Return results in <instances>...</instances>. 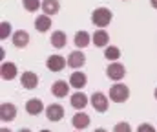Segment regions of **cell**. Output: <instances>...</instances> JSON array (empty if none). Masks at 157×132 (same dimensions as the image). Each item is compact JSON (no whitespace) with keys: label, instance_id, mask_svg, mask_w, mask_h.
Here are the masks:
<instances>
[{"label":"cell","instance_id":"obj_30","mask_svg":"<svg viewBox=\"0 0 157 132\" xmlns=\"http://www.w3.org/2000/svg\"><path fill=\"white\" fill-rule=\"evenodd\" d=\"M0 132H11V130H9V129H2Z\"/></svg>","mask_w":157,"mask_h":132},{"label":"cell","instance_id":"obj_26","mask_svg":"<svg viewBox=\"0 0 157 132\" xmlns=\"http://www.w3.org/2000/svg\"><path fill=\"white\" fill-rule=\"evenodd\" d=\"M137 132H157L150 123H143V125H139V129H137Z\"/></svg>","mask_w":157,"mask_h":132},{"label":"cell","instance_id":"obj_14","mask_svg":"<svg viewBox=\"0 0 157 132\" xmlns=\"http://www.w3.org/2000/svg\"><path fill=\"white\" fill-rule=\"evenodd\" d=\"M70 85L75 88V90H82V88L88 85V75L80 70H75L71 75H70Z\"/></svg>","mask_w":157,"mask_h":132},{"label":"cell","instance_id":"obj_28","mask_svg":"<svg viewBox=\"0 0 157 132\" xmlns=\"http://www.w3.org/2000/svg\"><path fill=\"white\" fill-rule=\"evenodd\" d=\"M93 132H108V130H106V129H95Z\"/></svg>","mask_w":157,"mask_h":132},{"label":"cell","instance_id":"obj_1","mask_svg":"<svg viewBox=\"0 0 157 132\" xmlns=\"http://www.w3.org/2000/svg\"><path fill=\"white\" fill-rule=\"evenodd\" d=\"M112 18H113V13H112L108 7H97V9L91 13V22H93V26L102 28V30H104L106 26H110Z\"/></svg>","mask_w":157,"mask_h":132},{"label":"cell","instance_id":"obj_18","mask_svg":"<svg viewBox=\"0 0 157 132\" xmlns=\"http://www.w3.org/2000/svg\"><path fill=\"white\" fill-rule=\"evenodd\" d=\"M49 42L53 48H57V50H62L66 44H68V37H66V33L64 31H60V30H57V31H53L51 33V37H49Z\"/></svg>","mask_w":157,"mask_h":132},{"label":"cell","instance_id":"obj_23","mask_svg":"<svg viewBox=\"0 0 157 132\" xmlns=\"http://www.w3.org/2000/svg\"><path fill=\"white\" fill-rule=\"evenodd\" d=\"M7 37H13V31H11V24L7 20H4V22H0V39L6 41Z\"/></svg>","mask_w":157,"mask_h":132},{"label":"cell","instance_id":"obj_12","mask_svg":"<svg viewBox=\"0 0 157 132\" xmlns=\"http://www.w3.org/2000/svg\"><path fill=\"white\" fill-rule=\"evenodd\" d=\"M71 125H73L75 130H84V129H88V127H90V116H88L86 112L78 110L77 114L71 118Z\"/></svg>","mask_w":157,"mask_h":132},{"label":"cell","instance_id":"obj_6","mask_svg":"<svg viewBox=\"0 0 157 132\" xmlns=\"http://www.w3.org/2000/svg\"><path fill=\"white\" fill-rule=\"evenodd\" d=\"M20 85L22 88H26V90H35V88L39 86V75L35 74V72H22V75H20Z\"/></svg>","mask_w":157,"mask_h":132},{"label":"cell","instance_id":"obj_17","mask_svg":"<svg viewBox=\"0 0 157 132\" xmlns=\"http://www.w3.org/2000/svg\"><path fill=\"white\" fill-rule=\"evenodd\" d=\"M73 42H75V46H77L78 50H82V48H88L90 44L93 42V35H90L88 31H77L75 33V39H73Z\"/></svg>","mask_w":157,"mask_h":132},{"label":"cell","instance_id":"obj_15","mask_svg":"<svg viewBox=\"0 0 157 132\" xmlns=\"http://www.w3.org/2000/svg\"><path fill=\"white\" fill-rule=\"evenodd\" d=\"M11 42L15 48H26L29 44V33L26 30H17L11 37Z\"/></svg>","mask_w":157,"mask_h":132},{"label":"cell","instance_id":"obj_19","mask_svg":"<svg viewBox=\"0 0 157 132\" xmlns=\"http://www.w3.org/2000/svg\"><path fill=\"white\" fill-rule=\"evenodd\" d=\"M49 28H51V17L49 15H39L37 18H35V30L40 31V33H46V31H49Z\"/></svg>","mask_w":157,"mask_h":132},{"label":"cell","instance_id":"obj_22","mask_svg":"<svg viewBox=\"0 0 157 132\" xmlns=\"http://www.w3.org/2000/svg\"><path fill=\"white\" fill-rule=\"evenodd\" d=\"M104 57L110 61V62H115L121 59V50H119L117 46H106V50H104Z\"/></svg>","mask_w":157,"mask_h":132},{"label":"cell","instance_id":"obj_33","mask_svg":"<svg viewBox=\"0 0 157 132\" xmlns=\"http://www.w3.org/2000/svg\"><path fill=\"white\" fill-rule=\"evenodd\" d=\"M75 132H80V130H75Z\"/></svg>","mask_w":157,"mask_h":132},{"label":"cell","instance_id":"obj_2","mask_svg":"<svg viewBox=\"0 0 157 132\" xmlns=\"http://www.w3.org/2000/svg\"><path fill=\"white\" fill-rule=\"evenodd\" d=\"M108 95H110V101H113V103H126L130 99V88L122 83H115L110 88Z\"/></svg>","mask_w":157,"mask_h":132},{"label":"cell","instance_id":"obj_24","mask_svg":"<svg viewBox=\"0 0 157 132\" xmlns=\"http://www.w3.org/2000/svg\"><path fill=\"white\" fill-rule=\"evenodd\" d=\"M24 7L29 13H35L37 9H42V2L40 0H24Z\"/></svg>","mask_w":157,"mask_h":132},{"label":"cell","instance_id":"obj_25","mask_svg":"<svg viewBox=\"0 0 157 132\" xmlns=\"http://www.w3.org/2000/svg\"><path fill=\"white\" fill-rule=\"evenodd\" d=\"M113 132H132V127H130L128 121H119L113 127Z\"/></svg>","mask_w":157,"mask_h":132},{"label":"cell","instance_id":"obj_31","mask_svg":"<svg viewBox=\"0 0 157 132\" xmlns=\"http://www.w3.org/2000/svg\"><path fill=\"white\" fill-rule=\"evenodd\" d=\"M40 132H51V130H48V129H42V130H40Z\"/></svg>","mask_w":157,"mask_h":132},{"label":"cell","instance_id":"obj_9","mask_svg":"<svg viewBox=\"0 0 157 132\" xmlns=\"http://www.w3.org/2000/svg\"><path fill=\"white\" fill-rule=\"evenodd\" d=\"M46 118L49 121H60L64 118V106L59 105V103H53V105H48L46 106Z\"/></svg>","mask_w":157,"mask_h":132},{"label":"cell","instance_id":"obj_10","mask_svg":"<svg viewBox=\"0 0 157 132\" xmlns=\"http://www.w3.org/2000/svg\"><path fill=\"white\" fill-rule=\"evenodd\" d=\"M86 64V55H84V51H80L77 48V51H71L70 55H68V66L70 68H73V70H78V68H82Z\"/></svg>","mask_w":157,"mask_h":132},{"label":"cell","instance_id":"obj_7","mask_svg":"<svg viewBox=\"0 0 157 132\" xmlns=\"http://www.w3.org/2000/svg\"><path fill=\"white\" fill-rule=\"evenodd\" d=\"M17 118V106L13 103H2L0 105V119L4 123H11Z\"/></svg>","mask_w":157,"mask_h":132},{"label":"cell","instance_id":"obj_5","mask_svg":"<svg viewBox=\"0 0 157 132\" xmlns=\"http://www.w3.org/2000/svg\"><path fill=\"white\" fill-rule=\"evenodd\" d=\"M106 75L112 79V81H121V79H124V75H126V68H124V64H121V62H110V66L106 68Z\"/></svg>","mask_w":157,"mask_h":132},{"label":"cell","instance_id":"obj_8","mask_svg":"<svg viewBox=\"0 0 157 132\" xmlns=\"http://www.w3.org/2000/svg\"><path fill=\"white\" fill-rule=\"evenodd\" d=\"M70 103H71V106H73L75 110H84V108L88 106L90 99H88V95H86L82 90H77L73 95H70Z\"/></svg>","mask_w":157,"mask_h":132},{"label":"cell","instance_id":"obj_21","mask_svg":"<svg viewBox=\"0 0 157 132\" xmlns=\"http://www.w3.org/2000/svg\"><path fill=\"white\" fill-rule=\"evenodd\" d=\"M110 42V35L101 28V30H97L95 33H93V44L97 46V48H106Z\"/></svg>","mask_w":157,"mask_h":132},{"label":"cell","instance_id":"obj_20","mask_svg":"<svg viewBox=\"0 0 157 132\" xmlns=\"http://www.w3.org/2000/svg\"><path fill=\"white\" fill-rule=\"evenodd\" d=\"M42 11L49 17L57 15L60 11V2L59 0H42Z\"/></svg>","mask_w":157,"mask_h":132},{"label":"cell","instance_id":"obj_13","mask_svg":"<svg viewBox=\"0 0 157 132\" xmlns=\"http://www.w3.org/2000/svg\"><path fill=\"white\" fill-rule=\"evenodd\" d=\"M26 112H28L29 116H40L42 112H46V106H44L42 99H37V97L29 99V101L26 103Z\"/></svg>","mask_w":157,"mask_h":132},{"label":"cell","instance_id":"obj_11","mask_svg":"<svg viewBox=\"0 0 157 132\" xmlns=\"http://www.w3.org/2000/svg\"><path fill=\"white\" fill-rule=\"evenodd\" d=\"M17 75H18V68H17L15 62H2V66H0V77L4 81H11Z\"/></svg>","mask_w":157,"mask_h":132},{"label":"cell","instance_id":"obj_27","mask_svg":"<svg viewBox=\"0 0 157 132\" xmlns=\"http://www.w3.org/2000/svg\"><path fill=\"white\" fill-rule=\"evenodd\" d=\"M150 4H152V7H154V9H157V0H150Z\"/></svg>","mask_w":157,"mask_h":132},{"label":"cell","instance_id":"obj_4","mask_svg":"<svg viewBox=\"0 0 157 132\" xmlns=\"http://www.w3.org/2000/svg\"><path fill=\"white\" fill-rule=\"evenodd\" d=\"M90 103H91V106L97 110V112H106L108 110V95L106 94H102V92H95V94H91V99H90Z\"/></svg>","mask_w":157,"mask_h":132},{"label":"cell","instance_id":"obj_32","mask_svg":"<svg viewBox=\"0 0 157 132\" xmlns=\"http://www.w3.org/2000/svg\"><path fill=\"white\" fill-rule=\"evenodd\" d=\"M154 95H155V99H157V88H155V94H154Z\"/></svg>","mask_w":157,"mask_h":132},{"label":"cell","instance_id":"obj_3","mask_svg":"<svg viewBox=\"0 0 157 132\" xmlns=\"http://www.w3.org/2000/svg\"><path fill=\"white\" fill-rule=\"evenodd\" d=\"M66 64H68V59H64V57H62V55H59V53L49 55V57H48V61H46V66H48V70H49V72H62Z\"/></svg>","mask_w":157,"mask_h":132},{"label":"cell","instance_id":"obj_16","mask_svg":"<svg viewBox=\"0 0 157 132\" xmlns=\"http://www.w3.org/2000/svg\"><path fill=\"white\" fill-rule=\"evenodd\" d=\"M70 83H66V81H55L53 85H51V94L55 95V97H59V99H62V97H66V95H70Z\"/></svg>","mask_w":157,"mask_h":132},{"label":"cell","instance_id":"obj_29","mask_svg":"<svg viewBox=\"0 0 157 132\" xmlns=\"http://www.w3.org/2000/svg\"><path fill=\"white\" fill-rule=\"evenodd\" d=\"M17 132H31L29 129H20V130H17Z\"/></svg>","mask_w":157,"mask_h":132}]
</instances>
